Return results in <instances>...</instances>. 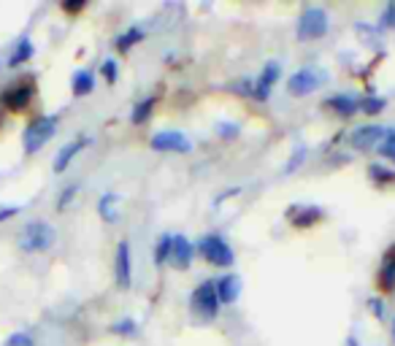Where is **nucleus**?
I'll use <instances>...</instances> for the list:
<instances>
[{"label": "nucleus", "instance_id": "f257e3e1", "mask_svg": "<svg viewBox=\"0 0 395 346\" xmlns=\"http://www.w3.org/2000/svg\"><path fill=\"white\" fill-rule=\"evenodd\" d=\"M57 124H60V120L54 114H41V117L30 120L25 133H22V147H25L27 154H35V151H41L47 147L54 138V133H57Z\"/></svg>", "mask_w": 395, "mask_h": 346}, {"label": "nucleus", "instance_id": "f03ea898", "mask_svg": "<svg viewBox=\"0 0 395 346\" xmlns=\"http://www.w3.org/2000/svg\"><path fill=\"white\" fill-rule=\"evenodd\" d=\"M57 241V233L49 222H41V220H33L19 230V249L27 254H41V252H49Z\"/></svg>", "mask_w": 395, "mask_h": 346}, {"label": "nucleus", "instance_id": "7ed1b4c3", "mask_svg": "<svg viewBox=\"0 0 395 346\" xmlns=\"http://www.w3.org/2000/svg\"><path fill=\"white\" fill-rule=\"evenodd\" d=\"M325 81H328V71L314 68V65H306V68H298L296 74L287 79V92L293 98H306V95L317 92Z\"/></svg>", "mask_w": 395, "mask_h": 346}, {"label": "nucleus", "instance_id": "20e7f679", "mask_svg": "<svg viewBox=\"0 0 395 346\" xmlns=\"http://www.w3.org/2000/svg\"><path fill=\"white\" fill-rule=\"evenodd\" d=\"M328 27H330L328 11L320 8V6H312V8H306V11L300 14L296 33L300 41H317V38H322V35L328 33Z\"/></svg>", "mask_w": 395, "mask_h": 346}, {"label": "nucleus", "instance_id": "39448f33", "mask_svg": "<svg viewBox=\"0 0 395 346\" xmlns=\"http://www.w3.org/2000/svg\"><path fill=\"white\" fill-rule=\"evenodd\" d=\"M198 252L203 254L206 263L220 265V268H230L236 263V254H233V249H230V244L225 241L223 236H203L198 241Z\"/></svg>", "mask_w": 395, "mask_h": 346}, {"label": "nucleus", "instance_id": "423d86ee", "mask_svg": "<svg viewBox=\"0 0 395 346\" xmlns=\"http://www.w3.org/2000/svg\"><path fill=\"white\" fill-rule=\"evenodd\" d=\"M190 303H193V311H195L200 320H214L217 311H220V297H217V290H214V279L198 284L190 295Z\"/></svg>", "mask_w": 395, "mask_h": 346}, {"label": "nucleus", "instance_id": "0eeeda50", "mask_svg": "<svg viewBox=\"0 0 395 346\" xmlns=\"http://www.w3.org/2000/svg\"><path fill=\"white\" fill-rule=\"evenodd\" d=\"M33 95H35V84L33 81H17L8 90H3L0 106L8 108V111H14V114H19V111H25L27 106H30Z\"/></svg>", "mask_w": 395, "mask_h": 346}, {"label": "nucleus", "instance_id": "6e6552de", "mask_svg": "<svg viewBox=\"0 0 395 346\" xmlns=\"http://www.w3.org/2000/svg\"><path fill=\"white\" fill-rule=\"evenodd\" d=\"M149 144H152L154 151H179V154L193 151L190 138H187L182 130H163V133L152 135V141H149Z\"/></svg>", "mask_w": 395, "mask_h": 346}, {"label": "nucleus", "instance_id": "1a4fd4ad", "mask_svg": "<svg viewBox=\"0 0 395 346\" xmlns=\"http://www.w3.org/2000/svg\"><path fill=\"white\" fill-rule=\"evenodd\" d=\"M385 133H387V127H382V124H363L349 135V144L355 149H360V151H371L373 147L382 144Z\"/></svg>", "mask_w": 395, "mask_h": 346}, {"label": "nucleus", "instance_id": "9d476101", "mask_svg": "<svg viewBox=\"0 0 395 346\" xmlns=\"http://www.w3.org/2000/svg\"><path fill=\"white\" fill-rule=\"evenodd\" d=\"M279 76H282V68H279V63H266L263 65V71H260V76H257V81H255V90H252V98L255 100H268L271 98V90L273 84L279 81Z\"/></svg>", "mask_w": 395, "mask_h": 346}, {"label": "nucleus", "instance_id": "9b49d317", "mask_svg": "<svg viewBox=\"0 0 395 346\" xmlns=\"http://www.w3.org/2000/svg\"><path fill=\"white\" fill-rule=\"evenodd\" d=\"M193 257H195V247L190 244L187 236H173V247H171V263L176 271H187L193 265Z\"/></svg>", "mask_w": 395, "mask_h": 346}, {"label": "nucleus", "instance_id": "f8f14e48", "mask_svg": "<svg viewBox=\"0 0 395 346\" xmlns=\"http://www.w3.org/2000/svg\"><path fill=\"white\" fill-rule=\"evenodd\" d=\"M114 276H117V284L127 290L130 281H133V260H130V244L120 241L117 247V257H114Z\"/></svg>", "mask_w": 395, "mask_h": 346}, {"label": "nucleus", "instance_id": "ddd939ff", "mask_svg": "<svg viewBox=\"0 0 395 346\" xmlns=\"http://www.w3.org/2000/svg\"><path fill=\"white\" fill-rule=\"evenodd\" d=\"M322 217H325V211H322L320 206H293L290 211H287V220L293 227L298 230H306V227H312V224L322 222Z\"/></svg>", "mask_w": 395, "mask_h": 346}, {"label": "nucleus", "instance_id": "4468645a", "mask_svg": "<svg viewBox=\"0 0 395 346\" xmlns=\"http://www.w3.org/2000/svg\"><path fill=\"white\" fill-rule=\"evenodd\" d=\"M214 290H217V297H220V306H233L236 297L241 295V279L227 273V276H220L214 279Z\"/></svg>", "mask_w": 395, "mask_h": 346}, {"label": "nucleus", "instance_id": "2eb2a0df", "mask_svg": "<svg viewBox=\"0 0 395 346\" xmlns=\"http://www.w3.org/2000/svg\"><path fill=\"white\" fill-rule=\"evenodd\" d=\"M90 144V138H76V141H71V144H65V147L57 151V157H54V173H65L68 171V165L76 160V154L81 151V149Z\"/></svg>", "mask_w": 395, "mask_h": 346}, {"label": "nucleus", "instance_id": "dca6fc26", "mask_svg": "<svg viewBox=\"0 0 395 346\" xmlns=\"http://www.w3.org/2000/svg\"><path fill=\"white\" fill-rule=\"evenodd\" d=\"M325 108H330V111L339 114V117H352V114L360 111V98L341 92V95H333V98L325 100Z\"/></svg>", "mask_w": 395, "mask_h": 346}, {"label": "nucleus", "instance_id": "f3484780", "mask_svg": "<svg viewBox=\"0 0 395 346\" xmlns=\"http://www.w3.org/2000/svg\"><path fill=\"white\" fill-rule=\"evenodd\" d=\"M379 290L382 293H395V247L387 249L385 260H382V268H379Z\"/></svg>", "mask_w": 395, "mask_h": 346}, {"label": "nucleus", "instance_id": "a211bd4d", "mask_svg": "<svg viewBox=\"0 0 395 346\" xmlns=\"http://www.w3.org/2000/svg\"><path fill=\"white\" fill-rule=\"evenodd\" d=\"M35 54V47H33V41L30 38H19L17 44H14V51H11V57H8V63H6V68H19V65H25L27 60Z\"/></svg>", "mask_w": 395, "mask_h": 346}, {"label": "nucleus", "instance_id": "6ab92c4d", "mask_svg": "<svg viewBox=\"0 0 395 346\" xmlns=\"http://www.w3.org/2000/svg\"><path fill=\"white\" fill-rule=\"evenodd\" d=\"M71 87H74L76 98H84V95H90V92L95 90V74H92L90 68H81V71H76L74 81H71Z\"/></svg>", "mask_w": 395, "mask_h": 346}, {"label": "nucleus", "instance_id": "aec40b11", "mask_svg": "<svg viewBox=\"0 0 395 346\" xmlns=\"http://www.w3.org/2000/svg\"><path fill=\"white\" fill-rule=\"evenodd\" d=\"M117 203H120V195H117V192H106V195L98 200V214L106 222H117V220H120Z\"/></svg>", "mask_w": 395, "mask_h": 346}, {"label": "nucleus", "instance_id": "412c9836", "mask_svg": "<svg viewBox=\"0 0 395 346\" xmlns=\"http://www.w3.org/2000/svg\"><path fill=\"white\" fill-rule=\"evenodd\" d=\"M138 41H144V30L136 25V27H127L122 35L117 38V49L120 51H130Z\"/></svg>", "mask_w": 395, "mask_h": 346}, {"label": "nucleus", "instance_id": "4be33fe9", "mask_svg": "<svg viewBox=\"0 0 395 346\" xmlns=\"http://www.w3.org/2000/svg\"><path fill=\"white\" fill-rule=\"evenodd\" d=\"M154 98H144L136 108H133V114H130V122L133 124H147V120L152 117V111H154Z\"/></svg>", "mask_w": 395, "mask_h": 346}, {"label": "nucleus", "instance_id": "5701e85b", "mask_svg": "<svg viewBox=\"0 0 395 346\" xmlns=\"http://www.w3.org/2000/svg\"><path fill=\"white\" fill-rule=\"evenodd\" d=\"M171 247H173V236H160V241L154 247V265H166L171 260Z\"/></svg>", "mask_w": 395, "mask_h": 346}, {"label": "nucleus", "instance_id": "b1692460", "mask_svg": "<svg viewBox=\"0 0 395 346\" xmlns=\"http://www.w3.org/2000/svg\"><path fill=\"white\" fill-rule=\"evenodd\" d=\"M369 176L376 187H385V184H393L395 181V173L390 171V168H382V165H371Z\"/></svg>", "mask_w": 395, "mask_h": 346}, {"label": "nucleus", "instance_id": "393cba45", "mask_svg": "<svg viewBox=\"0 0 395 346\" xmlns=\"http://www.w3.org/2000/svg\"><path fill=\"white\" fill-rule=\"evenodd\" d=\"M379 154L385 157V160H393L395 163V127L393 130H387L385 133V138H382V144H379Z\"/></svg>", "mask_w": 395, "mask_h": 346}, {"label": "nucleus", "instance_id": "a878e982", "mask_svg": "<svg viewBox=\"0 0 395 346\" xmlns=\"http://www.w3.org/2000/svg\"><path fill=\"white\" fill-rule=\"evenodd\" d=\"M111 333L122 336V338H133L138 333V324H136V320H120L117 324H111Z\"/></svg>", "mask_w": 395, "mask_h": 346}, {"label": "nucleus", "instance_id": "bb28decb", "mask_svg": "<svg viewBox=\"0 0 395 346\" xmlns=\"http://www.w3.org/2000/svg\"><path fill=\"white\" fill-rule=\"evenodd\" d=\"M100 74H103V79H106L108 84H117V79H120V63H117L114 57L103 60V65H100Z\"/></svg>", "mask_w": 395, "mask_h": 346}, {"label": "nucleus", "instance_id": "cd10ccee", "mask_svg": "<svg viewBox=\"0 0 395 346\" xmlns=\"http://www.w3.org/2000/svg\"><path fill=\"white\" fill-rule=\"evenodd\" d=\"M385 106H387V100L376 98V95H369V98L360 100V111L363 114H379V111H385Z\"/></svg>", "mask_w": 395, "mask_h": 346}, {"label": "nucleus", "instance_id": "c85d7f7f", "mask_svg": "<svg viewBox=\"0 0 395 346\" xmlns=\"http://www.w3.org/2000/svg\"><path fill=\"white\" fill-rule=\"evenodd\" d=\"M379 22H382V27H385V30H395V0L385 6V11H382Z\"/></svg>", "mask_w": 395, "mask_h": 346}, {"label": "nucleus", "instance_id": "c756f323", "mask_svg": "<svg viewBox=\"0 0 395 346\" xmlns=\"http://www.w3.org/2000/svg\"><path fill=\"white\" fill-rule=\"evenodd\" d=\"M3 346H35V341H33L27 333H11V336L3 341Z\"/></svg>", "mask_w": 395, "mask_h": 346}, {"label": "nucleus", "instance_id": "7c9ffc66", "mask_svg": "<svg viewBox=\"0 0 395 346\" xmlns=\"http://www.w3.org/2000/svg\"><path fill=\"white\" fill-rule=\"evenodd\" d=\"M217 135H220V138H227V141H230V138H236V135H239V124L236 122H220L217 124Z\"/></svg>", "mask_w": 395, "mask_h": 346}, {"label": "nucleus", "instance_id": "2f4dec72", "mask_svg": "<svg viewBox=\"0 0 395 346\" xmlns=\"http://www.w3.org/2000/svg\"><path fill=\"white\" fill-rule=\"evenodd\" d=\"M303 157H306V149H303V147H298L296 151H293V157H290V163L284 165V173H293V171H296L298 165L303 163Z\"/></svg>", "mask_w": 395, "mask_h": 346}, {"label": "nucleus", "instance_id": "473e14b6", "mask_svg": "<svg viewBox=\"0 0 395 346\" xmlns=\"http://www.w3.org/2000/svg\"><path fill=\"white\" fill-rule=\"evenodd\" d=\"M76 192H79V184H71L68 190H63V195H60V200H57V208L63 211V208H65V206H68V203L74 200V195H76Z\"/></svg>", "mask_w": 395, "mask_h": 346}, {"label": "nucleus", "instance_id": "72a5a7b5", "mask_svg": "<svg viewBox=\"0 0 395 346\" xmlns=\"http://www.w3.org/2000/svg\"><path fill=\"white\" fill-rule=\"evenodd\" d=\"M357 35H366L369 47H371V41H373V44H379V30H371L369 25H357Z\"/></svg>", "mask_w": 395, "mask_h": 346}, {"label": "nucleus", "instance_id": "f704fd0d", "mask_svg": "<svg viewBox=\"0 0 395 346\" xmlns=\"http://www.w3.org/2000/svg\"><path fill=\"white\" fill-rule=\"evenodd\" d=\"M369 311L376 317V320H382V317H385V303H382L379 297H371V300H369Z\"/></svg>", "mask_w": 395, "mask_h": 346}, {"label": "nucleus", "instance_id": "c9c22d12", "mask_svg": "<svg viewBox=\"0 0 395 346\" xmlns=\"http://www.w3.org/2000/svg\"><path fill=\"white\" fill-rule=\"evenodd\" d=\"M22 211V206H0V222H6V220H11V217H17Z\"/></svg>", "mask_w": 395, "mask_h": 346}, {"label": "nucleus", "instance_id": "e433bc0d", "mask_svg": "<svg viewBox=\"0 0 395 346\" xmlns=\"http://www.w3.org/2000/svg\"><path fill=\"white\" fill-rule=\"evenodd\" d=\"M84 6H87L84 0H79V3H68V0H65V3H63V11H65V14H79Z\"/></svg>", "mask_w": 395, "mask_h": 346}, {"label": "nucleus", "instance_id": "4c0bfd02", "mask_svg": "<svg viewBox=\"0 0 395 346\" xmlns=\"http://www.w3.org/2000/svg\"><path fill=\"white\" fill-rule=\"evenodd\" d=\"M344 346H360L357 344V338H352V336H349V338H346V344Z\"/></svg>", "mask_w": 395, "mask_h": 346}, {"label": "nucleus", "instance_id": "58836bf2", "mask_svg": "<svg viewBox=\"0 0 395 346\" xmlns=\"http://www.w3.org/2000/svg\"><path fill=\"white\" fill-rule=\"evenodd\" d=\"M393 341H395V320H393Z\"/></svg>", "mask_w": 395, "mask_h": 346}, {"label": "nucleus", "instance_id": "ea45409f", "mask_svg": "<svg viewBox=\"0 0 395 346\" xmlns=\"http://www.w3.org/2000/svg\"><path fill=\"white\" fill-rule=\"evenodd\" d=\"M0 68H3V63H0Z\"/></svg>", "mask_w": 395, "mask_h": 346}]
</instances>
